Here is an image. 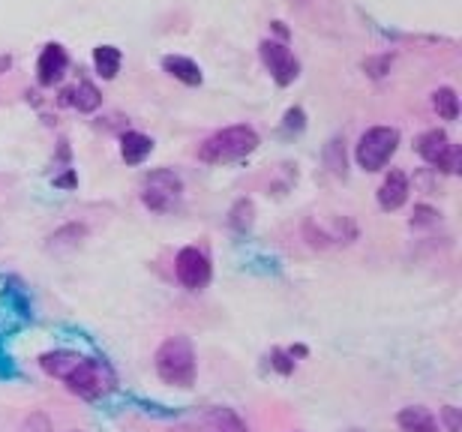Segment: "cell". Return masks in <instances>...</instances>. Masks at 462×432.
Returning a JSON list of instances; mask_svg holds the SVG:
<instances>
[{
    "mask_svg": "<svg viewBox=\"0 0 462 432\" xmlns=\"http://www.w3.org/2000/svg\"><path fill=\"white\" fill-rule=\"evenodd\" d=\"M153 366H156V375L171 384V388H192L196 384V372H199V363H196V348L187 336H169L165 343L156 348L153 354Z\"/></svg>",
    "mask_w": 462,
    "mask_h": 432,
    "instance_id": "obj_1",
    "label": "cell"
},
{
    "mask_svg": "<svg viewBox=\"0 0 462 432\" xmlns=\"http://www.w3.org/2000/svg\"><path fill=\"white\" fill-rule=\"evenodd\" d=\"M255 147H258V133L253 126L237 124V126H226V130L210 135V139L199 147V160L208 165H228V162L246 160Z\"/></svg>",
    "mask_w": 462,
    "mask_h": 432,
    "instance_id": "obj_2",
    "label": "cell"
},
{
    "mask_svg": "<svg viewBox=\"0 0 462 432\" xmlns=\"http://www.w3.org/2000/svg\"><path fill=\"white\" fill-rule=\"evenodd\" d=\"M63 384L81 400H103L115 391V372L106 361H97V357H85L79 354V361L72 363V370L63 375Z\"/></svg>",
    "mask_w": 462,
    "mask_h": 432,
    "instance_id": "obj_3",
    "label": "cell"
},
{
    "mask_svg": "<svg viewBox=\"0 0 462 432\" xmlns=\"http://www.w3.org/2000/svg\"><path fill=\"white\" fill-rule=\"evenodd\" d=\"M396 147H400V130L396 126H373V130L360 135L355 160L364 171H382L393 160Z\"/></svg>",
    "mask_w": 462,
    "mask_h": 432,
    "instance_id": "obj_4",
    "label": "cell"
},
{
    "mask_svg": "<svg viewBox=\"0 0 462 432\" xmlns=\"http://www.w3.org/2000/svg\"><path fill=\"white\" fill-rule=\"evenodd\" d=\"M183 196V180L171 169H153L142 180V201L153 214H169Z\"/></svg>",
    "mask_w": 462,
    "mask_h": 432,
    "instance_id": "obj_5",
    "label": "cell"
},
{
    "mask_svg": "<svg viewBox=\"0 0 462 432\" xmlns=\"http://www.w3.org/2000/svg\"><path fill=\"white\" fill-rule=\"evenodd\" d=\"M418 153L427 160L432 169L457 174L459 171V147L448 139L445 130H427L418 139Z\"/></svg>",
    "mask_w": 462,
    "mask_h": 432,
    "instance_id": "obj_6",
    "label": "cell"
},
{
    "mask_svg": "<svg viewBox=\"0 0 462 432\" xmlns=\"http://www.w3.org/2000/svg\"><path fill=\"white\" fill-rule=\"evenodd\" d=\"M258 54H262V63L271 72V78L276 81L280 87H289L298 81L300 76V63L298 58L291 54V49L285 42H276V40H264L258 45Z\"/></svg>",
    "mask_w": 462,
    "mask_h": 432,
    "instance_id": "obj_7",
    "label": "cell"
},
{
    "mask_svg": "<svg viewBox=\"0 0 462 432\" xmlns=\"http://www.w3.org/2000/svg\"><path fill=\"white\" fill-rule=\"evenodd\" d=\"M174 273H178V282L183 289L199 291L210 282V259L199 246H183L178 259H174Z\"/></svg>",
    "mask_w": 462,
    "mask_h": 432,
    "instance_id": "obj_8",
    "label": "cell"
},
{
    "mask_svg": "<svg viewBox=\"0 0 462 432\" xmlns=\"http://www.w3.org/2000/svg\"><path fill=\"white\" fill-rule=\"evenodd\" d=\"M69 69V54L63 45L58 42H49L40 54V63H36V81H40L42 87H54L60 85L63 76H67Z\"/></svg>",
    "mask_w": 462,
    "mask_h": 432,
    "instance_id": "obj_9",
    "label": "cell"
},
{
    "mask_svg": "<svg viewBox=\"0 0 462 432\" xmlns=\"http://www.w3.org/2000/svg\"><path fill=\"white\" fill-rule=\"evenodd\" d=\"M409 174L400 171V169H393V171H387V178L382 180V187H378V207L382 210H400L405 201H409Z\"/></svg>",
    "mask_w": 462,
    "mask_h": 432,
    "instance_id": "obj_10",
    "label": "cell"
},
{
    "mask_svg": "<svg viewBox=\"0 0 462 432\" xmlns=\"http://www.w3.org/2000/svg\"><path fill=\"white\" fill-rule=\"evenodd\" d=\"M162 69L169 72L171 78H178L180 85L187 87H199L205 76H201V67L192 58H183V54H165L162 58Z\"/></svg>",
    "mask_w": 462,
    "mask_h": 432,
    "instance_id": "obj_11",
    "label": "cell"
},
{
    "mask_svg": "<svg viewBox=\"0 0 462 432\" xmlns=\"http://www.w3.org/2000/svg\"><path fill=\"white\" fill-rule=\"evenodd\" d=\"M153 153V139L144 133H124L120 135V156L126 165H142Z\"/></svg>",
    "mask_w": 462,
    "mask_h": 432,
    "instance_id": "obj_12",
    "label": "cell"
},
{
    "mask_svg": "<svg viewBox=\"0 0 462 432\" xmlns=\"http://www.w3.org/2000/svg\"><path fill=\"white\" fill-rule=\"evenodd\" d=\"M63 103L79 108V112L90 115V112H97V108L103 106V94H99L97 85H90V81H79L76 87L63 90Z\"/></svg>",
    "mask_w": 462,
    "mask_h": 432,
    "instance_id": "obj_13",
    "label": "cell"
},
{
    "mask_svg": "<svg viewBox=\"0 0 462 432\" xmlns=\"http://www.w3.org/2000/svg\"><path fill=\"white\" fill-rule=\"evenodd\" d=\"M396 424L402 432H439V420L430 409L423 406H409L396 415Z\"/></svg>",
    "mask_w": 462,
    "mask_h": 432,
    "instance_id": "obj_14",
    "label": "cell"
},
{
    "mask_svg": "<svg viewBox=\"0 0 462 432\" xmlns=\"http://www.w3.org/2000/svg\"><path fill=\"white\" fill-rule=\"evenodd\" d=\"M120 60H124V58H120L117 45H97V49H94V67H97V76L103 81L117 78Z\"/></svg>",
    "mask_w": 462,
    "mask_h": 432,
    "instance_id": "obj_15",
    "label": "cell"
},
{
    "mask_svg": "<svg viewBox=\"0 0 462 432\" xmlns=\"http://www.w3.org/2000/svg\"><path fill=\"white\" fill-rule=\"evenodd\" d=\"M432 108H436V115L441 121H457L459 117V97L454 87H439L436 94H432Z\"/></svg>",
    "mask_w": 462,
    "mask_h": 432,
    "instance_id": "obj_16",
    "label": "cell"
},
{
    "mask_svg": "<svg viewBox=\"0 0 462 432\" xmlns=\"http://www.w3.org/2000/svg\"><path fill=\"white\" fill-rule=\"evenodd\" d=\"M253 216H255V207L249 198H240L235 207H231V216H228V225L235 228V232L246 234L249 228H253Z\"/></svg>",
    "mask_w": 462,
    "mask_h": 432,
    "instance_id": "obj_17",
    "label": "cell"
},
{
    "mask_svg": "<svg viewBox=\"0 0 462 432\" xmlns=\"http://www.w3.org/2000/svg\"><path fill=\"white\" fill-rule=\"evenodd\" d=\"M85 237V225H67L49 237V250H63V246H76Z\"/></svg>",
    "mask_w": 462,
    "mask_h": 432,
    "instance_id": "obj_18",
    "label": "cell"
},
{
    "mask_svg": "<svg viewBox=\"0 0 462 432\" xmlns=\"http://www.w3.org/2000/svg\"><path fill=\"white\" fill-rule=\"evenodd\" d=\"M217 420V427H219V432H246V427H244V420H240L235 411L231 409H217L214 415H210Z\"/></svg>",
    "mask_w": 462,
    "mask_h": 432,
    "instance_id": "obj_19",
    "label": "cell"
},
{
    "mask_svg": "<svg viewBox=\"0 0 462 432\" xmlns=\"http://www.w3.org/2000/svg\"><path fill=\"white\" fill-rule=\"evenodd\" d=\"M282 130L285 133H303L307 130V115H303V108H289V112H285V121H282Z\"/></svg>",
    "mask_w": 462,
    "mask_h": 432,
    "instance_id": "obj_20",
    "label": "cell"
},
{
    "mask_svg": "<svg viewBox=\"0 0 462 432\" xmlns=\"http://www.w3.org/2000/svg\"><path fill=\"white\" fill-rule=\"evenodd\" d=\"M0 379H4V381L18 379V366L13 361V354H9L6 348H4V343H0Z\"/></svg>",
    "mask_w": 462,
    "mask_h": 432,
    "instance_id": "obj_21",
    "label": "cell"
},
{
    "mask_svg": "<svg viewBox=\"0 0 462 432\" xmlns=\"http://www.w3.org/2000/svg\"><path fill=\"white\" fill-rule=\"evenodd\" d=\"M432 223H439V210L436 207H430V205H418L414 207V216H411V225H432Z\"/></svg>",
    "mask_w": 462,
    "mask_h": 432,
    "instance_id": "obj_22",
    "label": "cell"
},
{
    "mask_svg": "<svg viewBox=\"0 0 462 432\" xmlns=\"http://www.w3.org/2000/svg\"><path fill=\"white\" fill-rule=\"evenodd\" d=\"M271 363H273V370H280L282 375L294 372V361H291V354H285L282 348H273V352H271Z\"/></svg>",
    "mask_w": 462,
    "mask_h": 432,
    "instance_id": "obj_23",
    "label": "cell"
},
{
    "mask_svg": "<svg viewBox=\"0 0 462 432\" xmlns=\"http://www.w3.org/2000/svg\"><path fill=\"white\" fill-rule=\"evenodd\" d=\"M337 144H339V139H334V142H330V147H328V162H330V169H334V174H343V178H346V153L343 156H339L337 153Z\"/></svg>",
    "mask_w": 462,
    "mask_h": 432,
    "instance_id": "obj_24",
    "label": "cell"
},
{
    "mask_svg": "<svg viewBox=\"0 0 462 432\" xmlns=\"http://www.w3.org/2000/svg\"><path fill=\"white\" fill-rule=\"evenodd\" d=\"M441 420L448 424V432H462V418L457 406H445L441 409Z\"/></svg>",
    "mask_w": 462,
    "mask_h": 432,
    "instance_id": "obj_25",
    "label": "cell"
},
{
    "mask_svg": "<svg viewBox=\"0 0 462 432\" xmlns=\"http://www.w3.org/2000/svg\"><path fill=\"white\" fill-rule=\"evenodd\" d=\"M72 183H76V178H72V174H67V178L58 180V187H72Z\"/></svg>",
    "mask_w": 462,
    "mask_h": 432,
    "instance_id": "obj_26",
    "label": "cell"
},
{
    "mask_svg": "<svg viewBox=\"0 0 462 432\" xmlns=\"http://www.w3.org/2000/svg\"><path fill=\"white\" fill-rule=\"evenodd\" d=\"M4 67H9V58H0V69H4Z\"/></svg>",
    "mask_w": 462,
    "mask_h": 432,
    "instance_id": "obj_27",
    "label": "cell"
},
{
    "mask_svg": "<svg viewBox=\"0 0 462 432\" xmlns=\"http://www.w3.org/2000/svg\"><path fill=\"white\" fill-rule=\"evenodd\" d=\"M348 432H360V429H348Z\"/></svg>",
    "mask_w": 462,
    "mask_h": 432,
    "instance_id": "obj_28",
    "label": "cell"
},
{
    "mask_svg": "<svg viewBox=\"0 0 462 432\" xmlns=\"http://www.w3.org/2000/svg\"><path fill=\"white\" fill-rule=\"evenodd\" d=\"M72 432H79V429H72Z\"/></svg>",
    "mask_w": 462,
    "mask_h": 432,
    "instance_id": "obj_29",
    "label": "cell"
}]
</instances>
